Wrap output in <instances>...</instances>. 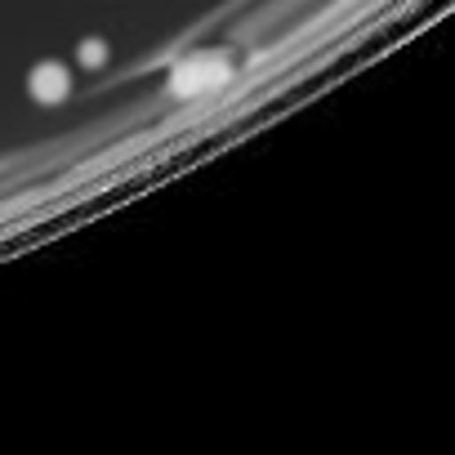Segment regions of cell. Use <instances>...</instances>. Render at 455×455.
Masks as SVG:
<instances>
[{
	"label": "cell",
	"instance_id": "6da1fadb",
	"mask_svg": "<svg viewBox=\"0 0 455 455\" xmlns=\"http://www.w3.org/2000/svg\"><path fill=\"white\" fill-rule=\"evenodd\" d=\"M228 72H233V63H228V54H219V50L188 54V59H179V63H174V72H170V94H179V99L205 94V90L223 85V81H228Z\"/></svg>",
	"mask_w": 455,
	"mask_h": 455
},
{
	"label": "cell",
	"instance_id": "7a4b0ae2",
	"mask_svg": "<svg viewBox=\"0 0 455 455\" xmlns=\"http://www.w3.org/2000/svg\"><path fill=\"white\" fill-rule=\"evenodd\" d=\"M68 90H72V76H68L63 63H41V68H32V76H28V94H32L36 103H63Z\"/></svg>",
	"mask_w": 455,
	"mask_h": 455
},
{
	"label": "cell",
	"instance_id": "3957f363",
	"mask_svg": "<svg viewBox=\"0 0 455 455\" xmlns=\"http://www.w3.org/2000/svg\"><path fill=\"white\" fill-rule=\"evenodd\" d=\"M76 59H81L85 68H103V63H108V45H103V41H81Z\"/></svg>",
	"mask_w": 455,
	"mask_h": 455
}]
</instances>
